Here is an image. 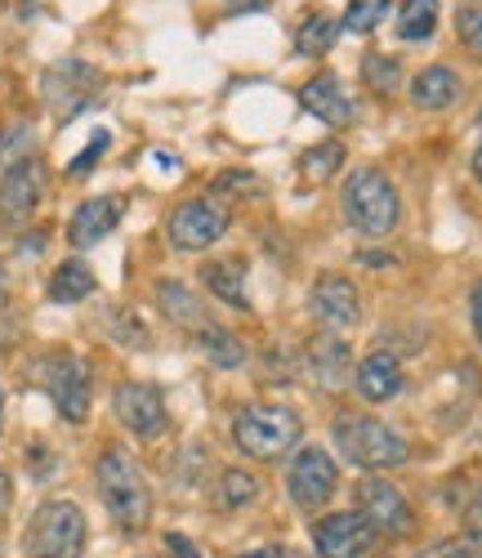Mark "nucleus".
<instances>
[{
  "mask_svg": "<svg viewBox=\"0 0 482 558\" xmlns=\"http://www.w3.org/2000/svg\"><path fill=\"white\" fill-rule=\"evenodd\" d=\"M166 545H170V549H174L179 558H202V549H197V545H192L188 536H179V532H170V536H166Z\"/></svg>",
  "mask_w": 482,
  "mask_h": 558,
  "instance_id": "obj_34",
  "label": "nucleus"
},
{
  "mask_svg": "<svg viewBox=\"0 0 482 558\" xmlns=\"http://www.w3.org/2000/svg\"><path fill=\"white\" fill-rule=\"evenodd\" d=\"M157 304H161V313L174 322V327H188V331H202V327H210V322H206V308H202V300L192 295L183 282H161V287H157Z\"/></svg>",
  "mask_w": 482,
  "mask_h": 558,
  "instance_id": "obj_20",
  "label": "nucleus"
},
{
  "mask_svg": "<svg viewBox=\"0 0 482 558\" xmlns=\"http://www.w3.org/2000/svg\"><path fill=\"white\" fill-rule=\"evenodd\" d=\"M330 438L345 451L349 464H358V470H398V464L411 460V442L394 425L375 421V415L345 411L340 421L330 425Z\"/></svg>",
  "mask_w": 482,
  "mask_h": 558,
  "instance_id": "obj_1",
  "label": "nucleus"
},
{
  "mask_svg": "<svg viewBox=\"0 0 482 558\" xmlns=\"http://www.w3.org/2000/svg\"><path fill=\"white\" fill-rule=\"evenodd\" d=\"M40 376H45V389H50L63 421L81 425L89 415V362H81L76 353H55L40 366Z\"/></svg>",
  "mask_w": 482,
  "mask_h": 558,
  "instance_id": "obj_10",
  "label": "nucleus"
},
{
  "mask_svg": "<svg viewBox=\"0 0 482 558\" xmlns=\"http://www.w3.org/2000/svg\"><path fill=\"white\" fill-rule=\"evenodd\" d=\"M197 349H202V353H206L215 366H224V371H232V366L246 362V344H241L232 331L215 327V322H210V327H202V331H197Z\"/></svg>",
  "mask_w": 482,
  "mask_h": 558,
  "instance_id": "obj_23",
  "label": "nucleus"
},
{
  "mask_svg": "<svg viewBox=\"0 0 482 558\" xmlns=\"http://www.w3.org/2000/svg\"><path fill=\"white\" fill-rule=\"evenodd\" d=\"M228 232V206L219 197H192L170 215L174 251H210Z\"/></svg>",
  "mask_w": 482,
  "mask_h": 558,
  "instance_id": "obj_9",
  "label": "nucleus"
},
{
  "mask_svg": "<svg viewBox=\"0 0 482 558\" xmlns=\"http://www.w3.org/2000/svg\"><path fill=\"white\" fill-rule=\"evenodd\" d=\"M99 85H104V76L89 63L59 59L50 72H45V104H50V112L59 121H72L81 108H89L94 99H99Z\"/></svg>",
  "mask_w": 482,
  "mask_h": 558,
  "instance_id": "obj_6",
  "label": "nucleus"
},
{
  "mask_svg": "<svg viewBox=\"0 0 482 558\" xmlns=\"http://www.w3.org/2000/svg\"><path fill=\"white\" fill-rule=\"evenodd\" d=\"M215 189H237V193H260V179L255 174H219Z\"/></svg>",
  "mask_w": 482,
  "mask_h": 558,
  "instance_id": "obj_33",
  "label": "nucleus"
},
{
  "mask_svg": "<svg viewBox=\"0 0 482 558\" xmlns=\"http://www.w3.org/2000/svg\"><path fill=\"white\" fill-rule=\"evenodd\" d=\"M345 215L366 238H389L402 219V197L394 189V179L375 166H358L345 179Z\"/></svg>",
  "mask_w": 482,
  "mask_h": 558,
  "instance_id": "obj_3",
  "label": "nucleus"
},
{
  "mask_svg": "<svg viewBox=\"0 0 482 558\" xmlns=\"http://www.w3.org/2000/svg\"><path fill=\"white\" fill-rule=\"evenodd\" d=\"M112 411H117V421L134 434V438H143V442H153V438H161L166 434V398H161V389L157 385H148V380H125L117 393H112Z\"/></svg>",
  "mask_w": 482,
  "mask_h": 558,
  "instance_id": "obj_12",
  "label": "nucleus"
},
{
  "mask_svg": "<svg viewBox=\"0 0 482 558\" xmlns=\"http://www.w3.org/2000/svg\"><path fill=\"white\" fill-rule=\"evenodd\" d=\"M460 99V76L451 68H424L415 81H411V104L424 108V112H443Z\"/></svg>",
  "mask_w": 482,
  "mask_h": 558,
  "instance_id": "obj_19",
  "label": "nucleus"
},
{
  "mask_svg": "<svg viewBox=\"0 0 482 558\" xmlns=\"http://www.w3.org/2000/svg\"><path fill=\"white\" fill-rule=\"evenodd\" d=\"M260 500V478L246 470H224L219 474V505L224 509H246Z\"/></svg>",
  "mask_w": 482,
  "mask_h": 558,
  "instance_id": "obj_27",
  "label": "nucleus"
},
{
  "mask_svg": "<svg viewBox=\"0 0 482 558\" xmlns=\"http://www.w3.org/2000/svg\"><path fill=\"white\" fill-rule=\"evenodd\" d=\"M415 558H478V541H438V545H429L424 554H415Z\"/></svg>",
  "mask_w": 482,
  "mask_h": 558,
  "instance_id": "obj_32",
  "label": "nucleus"
},
{
  "mask_svg": "<svg viewBox=\"0 0 482 558\" xmlns=\"http://www.w3.org/2000/svg\"><path fill=\"white\" fill-rule=\"evenodd\" d=\"M456 32H460V45H465V50L482 59V5H465L460 19H456Z\"/></svg>",
  "mask_w": 482,
  "mask_h": 558,
  "instance_id": "obj_31",
  "label": "nucleus"
},
{
  "mask_svg": "<svg viewBox=\"0 0 482 558\" xmlns=\"http://www.w3.org/2000/svg\"><path fill=\"white\" fill-rule=\"evenodd\" d=\"M0 415H5V393H0Z\"/></svg>",
  "mask_w": 482,
  "mask_h": 558,
  "instance_id": "obj_40",
  "label": "nucleus"
},
{
  "mask_svg": "<svg viewBox=\"0 0 482 558\" xmlns=\"http://www.w3.org/2000/svg\"><path fill=\"white\" fill-rule=\"evenodd\" d=\"M335 36H340V23H335L330 14H313L296 32V50L300 54H326L330 45H335Z\"/></svg>",
  "mask_w": 482,
  "mask_h": 558,
  "instance_id": "obj_26",
  "label": "nucleus"
},
{
  "mask_svg": "<svg viewBox=\"0 0 482 558\" xmlns=\"http://www.w3.org/2000/svg\"><path fill=\"white\" fill-rule=\"evenodd\" d=\"M349 366H353V353L340 336H317L309 340V371L322 380V389H345L349 380Z\"/></svg>",
  "mask_w": 482,
  "mask_h": 558,
  "instance_id": "obj_18",
  "label": "nucleus"
},
{
  "mask_svg": "<svg viewBox=\"0 0 482 558\" xmlns=\"http://www.w3.org/2000/svg\"><path fill=\"white\" fill-rule=\"evenodd\" d=\"M362 81L375 89V95H394V89L402 85V68L394 54H366L362 59Z\"/></svg>",
  "mask_w": 482,
  "mask_h": 558,
  "instance_id": "obj_28",
  "label": "nucleus"
},
{
  "mask_svg": "<svg viewBox=\"0 0 482 558\" xmlns=\"http://www.w3.org/2000/svg\"><path fill=\"white\" fill-rule=\"evenodd\" d=\"M121 215H125L121 197H89V202H81V210H76L72 223H68V242H72L76 251L99 246L108 232L121 223Z\"/></svg>",
  "mask_w": 482,
  "mask_h": 558,
  "instance_id": "obj_16",
  "label": "nucleus"
},
{
  "mask_svg": "<svg viewBox=\"0 0 482 558\" xmlns=\"http://www.w3.org/2000/svg\"><path fill=\"white\" fill-rule=\"evenodd\" d=\"M300 434H304V421L291 407H277V402H251V407H241L232 421V442L251 460L286 456L300 442Z\"/></svg>",
  "mask_w": 482,
  "mask_h": 558,
  "instance_id": "obj_4",
  "label": "nucleus"
},
{
  "mask_svg": "<svg viewBox=\"0 0 482 558\" xmlns=\"http://www.w3.org/2000/svg\"><path fill=\"white\" fill-rule=\"evenodd\" d=\"M300 108L313 112L326 125H353L358 121V104L349 95V85L335 76V72H317L313 81H304L300 89Z\"/></svg>",
  "mask_w": 482,
  "mask_h": 558,
  "instance_id": "obj_15",
  "label": "nucleus"
},
{
  "mask_svg": "<svg viewBox=\"0 0 482 558\" xmlns=\"http://www.w3.org/2000/svg\"><path fill=\"white\" fill-rule=\"evenodd\" d=\"M85 514L72 500H45L23 536L27 558H81L85 554Z\"/></svg>",
  "mask_w": 482,
  "mask_h": 558,
  "instance_id": "obj_5",
  "label": "nucleus"
},
{
  "mask_svg": "<svg viewBox=\"0 0 482 558\" xmlns=\"http://www.w3.org/2000/svg\"><path fill=\"white\" fill-rule=\"evenodd\" d=\"M313 545L322 558H362L375 545V527L358 514V509H345V514H326L313 527Z\"/></svg>",
  "mask_w": 482,
  "mask_h": 558,
  "instance_id": "obj_13",
  "label": "nucleus"
},
{
  "mask_svg": "<svg viewBox=\"0 0 482 558\" xmlns=\"http://www.w3.org/2000/svg\"><path fill=\"white\" fill-rule=\"evenodd\" d=\"M99 496L108 505V514L125 527V532H143L153 519V492L143 483V470L121 451V447H108L99 456Z\"/></svg>",
  "mask_w": 482,
  "mask_h": 558,
  "instance_id": "obj_2",
  "label": "nucleus"
},
{
  "mask_svg": "<svg viewBox=\"0 0 482 558\" xmlns=\"http://www.w3.org/2000/svg\"><path fill=\"white\" fill-rule=\"evenodd\" d=\"M108 144H112V134H108V130H99V134H94L89 144H85V148H81V153L68 161V174H72V179H85L94 166H99V157L108 153Z\"/></svg>",
  "mask_w": 482,
  "mask_h": 558,
  "instance_id": "obj_30",
  "label": "nucleus"
},
{
  "mask_svg": "<svg viewBox=\"0 0 482 558\" xmlns=\"http://www.w3.org/2000/svg\"><path fill=\"white\" fill-rule=\"evenodd\" d=\"M45 197V170L36 157H19L5 179H0V219H10V223H23L36 215Z\"/></svg>",
  "mask_w": 482,
  "mask_h": 558,
  "instance_id": "obj_14",
  "label": "nucleus"
},
{
  "mask_svg": "<svg viewBox=\"0 0 482 558\" xmlns=\"http://www.w3.org/2000/svg\"><path fill=\"white\" fill-rule=\"evenodd\" d=\"M433 32H438V0H402L398 36L402 40H429Z\"/></svg>",
  "mask_w": 482,
  "mask_h": 558,
  "instance_id": "obj_24",
  "label": "nucleus"
},
{
  "mask_svg": "<svg viewBox=\"0 0 482 558\" xmlns=\"http://www.w3.org/2000/svg\"><path fill=\"white\" fill-rule=\"evenodd\" d=\"M0 291H5V272H0Z\"/></svg>",
  "mask_w": 482,
  "mask_h": 558,
  "instance_id": "obj_41",
  "label": "nucleus"
},
{
  "mask_svg": "<svg viewBox=\"0 0 482 558\" xmlns=\"http://www.w3.org/2000/svg\"><path fill=\"white\" fill-rule=\"evenodd\" d=\"M469 317H473V336H478V344H482V282H478L473 295H469Z\"/></svg>",
  "mask_w": 482,
  "mask_h": 558,
  "instance_id": "obj_35",
  "label": "nucleus"
},
{
  "mask_svg": "<svg viewBox=\"0 0 482 558\" xmlns=\"http://www.w3.org/2000/svg\"><path fill=\"white\" fill-rule=\"evenodd\" d=\"M340 166H345V144H340V138H326V144H317V148H309V153L300 157V174H304L309 183L335 179V174H340Z\"/></svg>",
  "mask_w": 482,
  "mask_h": 558,
  "instance_id": "obj_25",
  "label": "nucleus"
},
{
  "mask_svg": "<svg viewBox=\"0 0 482 558\" xmlns=\"http://www.w3.org/2000/svg\"><path fill=\"white\" fill-rule=\"evenodd\" d=\"M206 287H210L224 304H232V308H251V300H246V268H241L237 259H215V264H206Z\"/></svg>",
  "mask_w": 482,
  "mask_h": 558,
  "instance_id": "obj_21",
  "label": "nucleus"
},
{
  "mask_svg": "<svg viewBox=\"0 0 482 558\" xmlns=\"http://www.w3.org/2000/svg\"><path fill=\"white\" fill-rule=\"evenodd\" d=\"M309 313L322 322L326 331L345 336L362 322V295L345 272H322L313 282V291H309Z\"/></svg>",
  "mask_w": 482,
  "mask_h": 558,
  "instance_id": "obj_11",
  "label": "nucleus"
},
{
  "mask_svg": "<svg viewBox=\"0 0 482 558\" xmlns=\"http://www.w3.org/2000/svg\"><path fill=\"white\" fill-rule=\"evenodd\" d=\"M10 505H14V483H10V474L0 470V519L10 514Z\"/></svg>",
  "mask_w": 482,
  "mask_h": 558,
  "instance_id": "obj_37",
  "label": "nucleus"
},
{
  "mask_svg": "<svg viewBox=\"0 0 482 558\" xmlns=\"http://www.w3.org/2000/svg\"><path fill=\"white\" fill-rule=\"evenodd\" d=\"M473 179H478V183H482V148H478V153H473Z\"/></svg>",
  "mask_w": 482,
  "mask_h": 558,
  "instance_id": "obj_39",
  "label": "nucleus"
},
{
  "mask_svg": "<svg viewBox=\"0 0 482 558\" xmlns=\"http://www.w3.org/2000/svg\"><path fill=\"white\" fill-rule=\"evenodd\" d=\"M389 5H394V0H349L345 27L358 32V36H366V32H375L384 19H389Z\"/></svg>",
  "mask_w": 482,
  "mask_h": 558,
  "instance_id": "obj_29",
  "label": "nucleus"
},
{
  "mask_svg": "<svg viewBox=\"0 0 482 558\" xmlns=\"http://www.w3.org/2000/svg\"><path fill=\"white\" fill-rule=\"evenodd\" d=\"M358 514L375 527V536H411L415 527V509L407 505V496L389 483V478H362L358 483Z\"/></svg>",
  "mask_w": 482,
  "mask_h": 558,
  "instance_id": "obj_7",
  "label": "nucleus"
},
{
  "mask_svg": "<svg viewBox=\"0 0 482 558\" xmlns=\"http://www.w3.org/2000/svg\"><path fill=\"white\" fill-rule=\"evenodd\" d=\"M286 487H291L296 509H304V514H317V509L335 496V487H340V470H335V460L322 447H304L291 460V470H286Z\"/></svg>",
  "mask_w": 482,
  "mask_h": 558,
  "instance_id": "obj_8",
  "label": "nucleus"
},
{
  "mask_svg": "<svg viewBox=\"0 0 482 558\" xmlns=\"http://www.w3.org/2000/svg\"><path fill=\"white\" fill-rule=\"evenodd\" d=\"M465 523L482 536V487H478V496H473V500H469V509H465Z\"/></svg>",
  "mask_w": 482,
  "mask_h": 558,
  "instance_id": "obj_36",
  "label": "nucleus"
},
{
  "mask_svg": "<svg viewBox=\"0 0 482 558\" xmlns=\"http://www.w3.org/2000/svg\"><path fill=\"white\" fill-rule=\"evenodd\" d=\"M353 385H358V393L366 398V402H389V398H398L402 393V362L389 353V349H375V353H366L362 362H358V376H353Z\"/></svg>",
  "mask_w": 482,
  "mask_h": 558,
  "instance_id": "obj_17",
  "label": "nucleus"
},
{
  "mask_svg": "<svg viewBox=\"0 0 482 558\" xmlns=\"http://www.w3.org/2000/svg\"><path fill=\"white\" fill-rule=\"evenodd\" d=\"M85 295H94V272H89V264H81V259L59 264L55 277H50V300H55V304H81Z\"/></svg>",
  "mask_w": 482,
  "mask_h": 558,
  "instance_id": "obj_22",
  "label": "nucleus"
},
{
  "mask_svg": "<svg viewBox=\"0 0 482 558\" xmlns=\"http://www.w3.org/2000/svg\"><path fill=\"white\" fill-rule=\"evenodd\" d=\"M237 558H300L291 549H251V554H237Z\"/></svg>",
  "mask_w": 482,
  "mask_h": 558,
  "instance_id": "obj_38",
  "label": "nucleus"
}]
</instances>
